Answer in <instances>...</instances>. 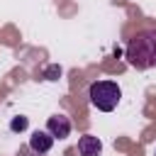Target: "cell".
<instances>
[{
  "mask_svg": "<svg viewBox=\"0 0 156 156\" xmlns=\"http://www.w3.org/2000/svg\"><path fill=\"white\" fill-rule=\"evenodd\" d=\"M127 61L139 71H146V68L156 66V32L154 29H144V32H139L129 39Z\"/></svg>",
  "mask_w": 156,
  "mask_h": 156,
  "instance_id": "6da1fadb",
  "label": "cell"
},
{
  "mask_svg": "<svg viewBox=\"0 0 156 156\" xmlns=\"http://www.w3.org/2000/svg\"><path fill=\"white\" fill-rule=\"evenodd\" d=\"M88 98H90V105L98 107L100 112H112L122 98V90L115 80H95L88 90Z\"/></svg>",
  "mask_w": 156,
  "mask_h": 156,
  "instance_id": "7a4b0ae2",
  "label": "cell"
},
{
  "mask_svg": "<svg viewBox=\"0 0 156 156\" xmlns=\"http://www.w3.org/2000/svg\"><path fill=\"white\" fill-rule=\"evenodd\" d=\"M46 132L54 136V139H66L71 134V119L66 115H51L46 119Z\"/></svg>",
  "mask_w": 156,
  "mask_h": 156,
  "instance_id": "3957f363",
  "label": "cell"
},
{
  "mask_svg": "<svg viewBox=\"0 0 156 156\" xmlns=\"http://www.w3.org/2000/svg\"><path fill=\"white\" fill-rule=\"evenodd\" d=\"M51 146H54V136H51L49 132H41V129L32 132V136H29V149H32L34 154H46V151H51Z\"/></svg>",
  "mask_w": 156,
  "mask_h": 156,
  "instance_id": "277c9868",
  "label": "cell"
},
{
  "mask_svg": "<svg viewBox=\"0 0 156 156\" xmlns=\"http://www.w3.org/2000/svg\"><path fill=\"white\" fill-rule=\"evenodd\" d=\"M102 151V141L95 134H83L78 139V154L80 156H100Z\"/></svg>",
  "mask_w": 156,
  "mask_h": 156,
  "instance_id": "5b68a950",
  "label": "cell"
},
{
  "mask_svg": "<svg viewBox=\"0 0 156 156\" xmlns=\"http://www.w3.org/2000/svg\"><path fill=\"white\" fill-rule=\"evenodd\" d=\"M27 124H29V119H27V117H22V115H17V117H12L10 129H12V132H24V129H27Z\"/></svg>",
  "mask_w": 156,
  "mask_h": 156,
  "instance_id": "8992f818",
  "label": "cell"
},
{
  "mask_svg": "<svg viewBox=\"0 0 156 156\" xmlns=\"http://www.w3.org/2000/svg\"><path fill=\"white\" fill-rule=\"evenodd\" d=\"M58 73H61V68H58V66H51V68L46 71V78H49V80H56L54 76H58Z\"/></svg>",
  "mask_w": 156,
  "mask_h": 156,
  "instance_id": "52a82bcc",
  "label": "cell"
}]
</instances>
